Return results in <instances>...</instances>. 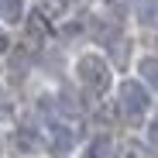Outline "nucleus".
Wrapping results in <instances>:
<instances>
[{
  "instance_id": "f257e3e1",
  "label": "nucleus",
  "mask_w": 158,
  "mask_h": 158,
  "mask_svg": "<svg viewBox=\"0 0 158 158\" xmlns=\"http://www.w3.org/2000/svg\"><path fill=\"white\" fill-rule=\"evenodd\" d=\"M72 72H76V83L86 93H93V96L110 93V86H114V69H110V62L100 52H83L72 62Z\"/></svg>"
},
{
  "instance_id": "f03ea898",
  "label": "nucleus",
  "mask_w": 158,
  "mask_h": 158,
  "mask_svg": "<svg viewBox=\"0 0 158 158\" xmlns=\"http://www.w3.org/2000/svg\"><path fill=\"white\" fill-rule=\"evenodd\" d=\"M117 110L124 120H144L151 110V89L141 79H120L117 83Z\"/></svg>"
},
{
  "instance_id": "7ed1b4c3",
  "label": "nucleus",
  "mask_w": 158,
  "mask_h": 158,
  "mask_svg": "<svg viewBox=\"0 0 158 158\" xmlns=\"http://www.w3.org/2000/svg\"><path fill=\"white\" fill-rule=\"evenodd\" d=\"M52 148H55L59 155H69L76 148V127L72 124H62V120H52Z\"/></svg>"
},
{
  "instance_id": "20e7f679",
  "label": "nucleus",
  "mask_w": 158,
  "mask_h": 158,
  "mask_svg": "<svg viewBox=\"0 0 158 158\" xmlns=\"http://www.w3.org/2000/svg\"><path fill=\"white\" fill-rule=\"evenodd\" d=\"M79 158H117V144H114L110 134H96L93 141H86Z\"/></svg>"
},
{
  "instance_id": "39448f33",
  "label": "nucleus",
  "mask_w": 158,
  "mask_h": 158,
  "mask_svg": "<svg viewBox=\"0 0 158 158\" xmlns=\"http://www.w3.org/2000/svg\"><path fill=\"white\" fill-rule=\"evenodd\" d=\"M138 79L151 93H158V55H141L138 59Z\"/></svg>"
},
{
  "instance_id": "423d86ee",
  "label": "nucleus",
  "mask_w": 158,
  "mask_h": 158,
  "mask_svg": "<svg viewBox=\"0 0 158 158\" xmlns=\"http://www.w3.org/2000/svg\"><path fill=\"white\" fill-rule=\"evenodd\" d=\"M14 144H17V151H24V155H38V151L45 148L41 134H38V131H31V127H21L17 134H14Z\"/></svg>"
},
{
  "instance_id": "0eeeda50",
  "label": "nucleus",
  "mask_w": 158,
  "mask_h": 158,
  "mask_svg": "<svg viewBox=\"0 0 158 158\" xmlns=\"http://www.w3.org/2000/svg\"><path fill=\"white\" fill-rule=\"evenodd\" d=\"M0 17H4L7 24H21L24 17V0H0Z\"/></svg>"
},
{
  "instance_id": "6e6552de",
  "label": "nucleus",
  "mask_w": 158,
  "mask_h": 158,
  "mask_svg": "<svg viewBox=\"0 0 158 158\" xmlns=\"http://www.w3.org/2000/svg\"><path fill=\"white\" fill-rule=\"evenodd\" d=\"M144 144L158 151V114H155V117H148V124H144Z\"/></svg>"
},
{
  "instance_id": "1a4fd4ad",
  "label": "nucleus",
  "mask_w": 158,
  "mask_h": 158,
  "mask_svg": "<svg viewBox=\"0 0 158 158\" xmlns=\"http://www.w3.org/2000/svg\"><path fill=\"white\" fill-rule=\"evenodd\" d=\"M103 4H107V10H110L114 17H124V14L134 10V0H103Z\"/></svg>"
},
{
  "instance_id": "9d476101",
  "label": "nucleus",
  "mask_w": 158,
  "mask_h": 158,
  "mask_svg": "<svg viewBox=\"0 0 158 158\" xmlns=\"http://www.w3.org/2000/svg\"><path fill=\"white\" fill-rule=\"evenodd\" d=\"M134 7H138L141 24H151V21H155V4H148V0H134Z\"/></svg>"
},
{
  "instance_id": "9b49d317",
  "label": "nucleus",
  "mask_w": 158,
  "mask_h": 158,
  "mask_svg": "<svg viewBox=\"0 0 158 158\" xmlns=\"http://www.w3.org/2000/svg\"><path fill=\"white\" fill-rule=\"evenodd\" d=\"M117 158H144V148H141L138 141H127V144L117 151Z\"/></svg>"
},
{
  "instance_id": "f8f14e48",
  "label": "nucleus",
  "mask_w": 158,
  "mask_h": 158,
  "mask_svg": "<svg viewBox=\"0 0 158 158\" xmlns=\"http://www.w3.org/2000/svg\"><path fill=\"white\" fill-rule=\"evenodd\" d=\"M14 120V103L7 96H0V124H10Z\"/></svg>"
},
{
  "instance_id": "ddd939ff",
  "label": "nucleus",
  "mask_w": 158,
  "mask_h": 158,
  "mask_svg": "<svg viewBox=\"0 0 158 158\" xmlns=\"http://www.w3.org/2000/svg\"><path fill=\"white\" fill-rule=\"evenodd\" d=\"M7 52H10V35L0 28V55H7Z\"/></svg>"
}]
</instances>
